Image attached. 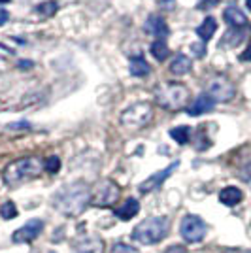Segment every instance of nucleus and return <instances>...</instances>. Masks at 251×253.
I'll list each match as a JSON object with an SVG mask.
<instances>
[{
    "label": "nucleus",
    "instance_id": "5",
    "mask_svg": "<svg viewBox=\"0 0 251 253\" xmlns=\"http://www.w3.org/2000/svg\"><path fill=\"white\" fill-rule=\"evenodd\" d=\"M153 119V108L147 102H136V104L128 106L125 112L121 114V125L130 128V130H138Z\"/></svg>",
    "mask_w": 251,
    "mask_h": 253
},
{
    "label": "nucleus",
    "instance_id": "35",
    "mask_svg": "<svg viewBox=\"0 0 251 253\" xmlns=\"http://www.w3.org/2000/svg\"><path fill=\"white\" fill-rule=\"evenodd\" d=\"M8 2H11V0H0V4H8Z\"/></svg>",
    "mask_w": 251,
    "mask_h": 253
},
{
    "label": "nucleus",
    "instance_id": "25",
    "mask_svg": "<svg viewBox=\"0 0 251 253\" xmlns=\"http://www.w3.org/2000/svg\"><path fill=\"white\" fill-rule=\"evenodd\" d=\"M59 169H61V159L59 157H49L47 161H43V170H47L49 174H55V172H59Z\"/></svg>",
    "mask_w": 251,
    "mask_h": 253
},
{
    "label": "nucleus",
    "instance_id": "14",
    "mask_svg": "<svg viewBox=\"0 0 251 253\" xmlns=\"http://www.w3.org/2000/svg\"><path fill=\"white\" fill-rule=\"evenodd\" d=\"M223 17H225V21L229 23L232 29H240V27H246V25H248V17H246V13H244L238 6H229V8H225Z\"/></svg>",
    "mask_w": 251,
    "mask_h": 253
},
{
    "label": "nucleus",
    "instance_id": "31",
    "mask_svg": "<svg viewBox=\"0 0 251 253\" xmlns=\"http://www.w3.org/2000/svg\"><path fill=\"white\" fill-rule=\"evenodd\" d=\"M10 19V15H8V11L4 10V8H0V27L4 25V23Z\"/></svg>",
    "mask_w": 251,
    "mask_h": 253
},
{
    "label": "nucleus",
    "instance_id": "30",
    "mask_svg": "<svg viewBox=\"0 0 251 253\" xmlns=\"http://www.w3.org/2000/svg\"><path fill=\"white\" fill-rule=\"evenodd\" d=\"M240 61H251V40L248 43V47H246V51L240 55Z\"/></svg>",
    "mask_w": 251,
    "mask_h": 253
},
{
    "label": "nucleus",
    "instance_id": "1",
    "mask_svg": "<svg viewBox=\"0 0 251 253\" xmlns=\"http://www.w3.org/2000/svg\"><path fill=\"white\" fill-rule=\"evenodd\" d=\"M91 204V191L84 181H76L70 185H64L53 197V206L64 215H80Z\"/></svg>",
    "mask_w": 251,
    "mask_h": 253
},
{
    "label": "nucleus",
    "instance_id": "13",
    "mask_svg": "<svg viewBox=\"0 0 251 253\" xmlns=\"http://www.w3.org/2000/svg\"><path fill=\"white\" fill-rule=\"evenodd\" d=\"M213 106H215V100L208 95V93H202L195 98V102L187 108V114L193 117L197 116H202V114H206V112H211L213 110Z\"/></svg>",
    "mask_w": 251,
    "mask_h": 253
},
{
    "label": "nucleus",
    "instance_id": "4",
    "mask_svg": "<svg viewBox=\"0 0 251 253\" xmlns=\"http://www.w3.org/2000/svg\"><path fill=\"white\" fill-rule=\"evenodd\" d=\"M168 231H170L168 217H149L134 227L132 238L144 246H153V244L161 242L163 238H167Z\"/></svg>",
    "mask_w": 251,
    "mask_h": 253
},
{
    "label": "nucleus",
    "instance_id": "17",
    "mask_svg": "<svg viewBox=\"0 0 251 253\" xmlns=\"http://www.w3.org/2000/svg\"><path fill=\"white\" fill-rule=\"evenodd\" d=\"M191 66H193V63H191V59H189L187 55H178L170 63V72L174 76H185L191 72Z\"/></svg>",
    "mask_w": 251,
    "mask_h": 253
},
{
    "label": "nucleus",
    "instance_id": "12",
    "mask_svg": "<svg viewBox=\"0 0 251 253\" xmlns=\"http://www.w3.org/2000/svg\"><path fill=\"white\" fill-rule=\"evenodd\" d=\"M144 31L153 34V36H157V40H165L168 36V32H170V29H168L167 21L161 15H149L146 25H144Z\"/></svg>",
    "mask_w": 251,
    "mask_h": 253
},
{
    "label": "nucleus",
    "instance_id": "28",
    "mask_svg": "<svg viewBox=\"0 0 251 253\" xmlns=\"http://www.w3.org/2000/svg\"><path fill=\"white\" fill-rule=\"evenodd\" d=\"M240 176H242V179H244L246 183H250V185H251V163L246 167V169H242Z\"/></svg>",
    "mask_w": 251,
    "mask_h": 253
},
{
    "label": "nucleus",
    "instance_id": "7",
    "mask_svg": "<svg viewBox=\"0 0 251 253\" xmlns=\"http://www.w3.org/2000/svg\"><path fill=\"white\" fill-rule=\"evenodd\" d=\"M179 231H181V236H183L185 242L197 244V242H202V240H204L208 227H206V223H204L202 217L191 213V215H185V217H183Z\"/></svg>",
    "mask_w": 251,
    "mask_h": 253
},
{
    "label": "nucleus",
    "instance_id": "20",
    "mask_svg": "<svg viewBox=\"0 0 251 253\" xmlns=\"http://www.w3.org/2000/svg\"><path fill=\"white\" fill-rule=\"evenodd\" d=\"M151 55L157 59V61H165L168 55H170V49H168V45L165 40H155V42L151 43Z\"/></svg>",
    "mask_w": 251,
    "mask_h": 253
},
{
    "label": "nucleus",
    "instance_id": "33",
    "mask_svg": "<svg viewBox=\"0 0 251 253\" xmlns=\"http://www.w3.org/2000/svg\"><path fill=\"white\" fill-rule=\"evenodd\" d=\"M19 66H21V68H31L32 63H31V61H21V63H19Z\"/></svg>",
    "mask_w": 251,
    "mask_h": 253
},
{
    "label": "nucleus",
    "instance_id": "27",
    "mask_svg": "<svg viewBox=\"0 0 251 253\" xmlns=\"http://www.w3.org/2000/svg\"><path fill=\"white\" fill-rule=\"evenodd\" d=\"M191 49H193V55H195V57H199V59H202V57L206 55V45H204V42L193 43V45H191Z\"/></svg>",
    "mask_w": 251,
    "mask_h": 253
},
{
    "label": "nucleus",
    "instance_id": "26",
    "mask_svg": "<svg viewBox=\"0 0 251 253\" xmlns=\"http://www.w3.org/2000/svg\"><path fill=\"white\" fill-rule=\"evenodd\" d=\"M112 253H140L136 248L128 246V244H115L112 248Z\"/></svg>",
    "mask_w": 251,
    "mask_h": 253
},
{
    "label": "nucleus",
    "instance_id": "22",
    "mask_svg": "<svg viewBox=\"0 0 251 253\" xmlns=\"http://www.w3.org/2000/svg\"><path fill=\"white\" fill-rule=\"evenodd\" d=\"M57 10H59V2L57 0H47V2H42V4L36 6V11L43 17H51V15L57 13Z\"/></svg>",
    "mask_w": 251,
    "mask_h": 253
},
{
    "label": "nucleus",
    "instance_id": "23",
    "mask_svg": "<svg viewBox=\"0 0 251 253\" xmlns=\"http://www.w3.org/2000/svg\"><path fill=\"white\" fill-rule=\"evenodd\" d=\"M242 40H244V32H242L240 29H230V31L225 34V38H223V45L234 47V45H238Z\"/></svg>",
    "mask_w": 251,
    "mask_h": 253
},
{
    "label": "nucleus",
    "instance_id": "3",
    "mask_svg": "<svg viewBox=\"0 0 251 253\" xmlns=\"http://www.w3.org/2000/svg\"><path fill=\"white\" fill-rule=\"evenodd\" d=\"M155 100L161 108L170 110V112H179L183 110L189 102V89L179 82H170V84H161L155 89Z\"/></svg>",
    "mask_w": 251,
    "mask_h": 253
},
{
    "label": "nucleus",
    "instance_id": "29",
    "mask_svg": "<svg viewBox=\"0 0 251 253\" xmlns=\"http://www.w3.org/2000/svg\"><path fill=\"white\" fill-rule=\"evenodd\" d=\"M165 253H187V250H185L183 246H179V244H174V246H170Z\"/></svg>",
    "mask_w": 251,
    "mask_h": 253
},
{
    "label": "nucleus",
    "instance_id": "18",
    "mask_svg": "<svg viewBox=\"0 0 251 253\" xmlns=\"http://www.w3.org/2000/svg\"><path fill=\"white\" fill-rule=\"evenodd\" d=\"M215 31H217V21H215L213 17H206V19L202 21V25L197 29V36L206 43L208 40H211V36L215 34Z\"/></svg>",
    "mask_w": 251,
    "mask_h": 253
},
{
    "label": "nucleus",
    "instance_id": "6",
    "mask_svg": "<svg viewBox=\"0 0 251 253\" xmlns=\"http://www.w3.org/2000/svg\"><path fill=\"white\" fill-rule=\"evenodd\" d=\"M119 185L112 179H102L91 191V204L96 208H110L119 201Z\"/></svg>",
    "mask_w": 251,
    "mask_h": 253
},
{
    "label": "nucleus",
    "instance_id": "8",
    "mask_svg": "<svg viewBox=\"0 0 251 253\" xmlns=\"http://www.w3.org/2000/svg\"><path fill=\"white\" fill-rule=\"evenodd\" d=\"M208 95L215 102H229L234 96V85L225 76H215L208 85Z\"/></svg>",
    "mask_w": 251,
    "mask_h": 253
},
{
    "label": "nucleus",
    "instance_id": "11",
    "mask_svg": "<svg viewBox=\"0 0 251 253\" xmlns=\"http://www.w3.org/2000/svg\"><path fill=\"white\" fill-rule=\"evenodd\" d=\"M178 167H179V163H172V165H170V167H167L165 170H159L157 174L149 176L146 181H142V183H140V187H138V189H140V193H149V191L161 187V183H163L167 178H170V174L178 169Z\"/></svg>",
    "mask_w": 251,
    "mask_h": 253
},
{
    "label": "nucleus",
    "instance_id": "9",
    "mask_svg": "<svg viewBox=\"0 0 251 253\" xmlns=\"http://www.w3.org/2000/svg\"><path fill=\"white\" fill-rule=\"evenodd\" d=\"M43 231V221L42 219H31L29 223H25L21 229L11 234V240L15 244H23V242H32L36 240Z\"/></svg>",
    "mask_w": 251,
    "mask_h": 253
},
{
    "label": "nucleus",
    "instance_id": "32",
    "mask_svg": "<svg viewBox=\"0 0 251 253\" xmlns=\"http://www.w3.org/2000/svg\"><path fill=\"white\" fill-rule=\"evenodd\" d=\"M223 253H251V252H248V250H227V252Z\"/></svg>",
    "mask_w": 251,
    "mask_h": 253
},
{
    "label": "nucleus",
    "instance_id": "19",
    "mask_svg": "<svg viewBox=\"0 0 251 253\" xmlns=\"http://www.w3.org/2000/svg\"><path fill=\"white\" fill-rule=\"evenodd\" d=\"M149 64L147 61L144 59V55H136V57H132L130 59V74L134 76V78H144V76L149 74Z\"/></svg>",
    "mask_w": 251,
    "mask_h": 253
},
{
    "label": "nucleus",
    "instance_id": "2",
    "mask_svg": "<svg viewBox=\"0 0 251 253\" xmlns=\"http://www.w3.org/2000/svg\"><path fill=\"white\" fill-rule=\"evenodd\" d=\"M43 170V163L36 157H25L11 163L4 170V181L10 187H17L29 179L38 178Z\"/></svg>",
    "mask_w": 251,
    "mask_h": 253
},
{
    "label": "nucleus",
    "instance_id": "24",
    "mask_svg": "<svg viewBox=\"0 0 251 253\" xmlns=\"http://www.w3.org/2000/svg\"><path fill=\"white\" fill-rule=\"evenodd\" d=\"M0 215H2L4 219H13V217L17 215L15 204H13V202H4V204L0 206Z\"/></svg>",
    "mask_w": 251,
    "mask_h": 253
},
{
    "label": "nucleus",
    "instance_id": "16",
    "mask_svg": "<svg viewBox=\"0 0 251 253\" xmlns=\"http://www.w3.org/2000/svg\"><path fill=\"white\" fill-rule=\"evenodd\" d=\"M242 199H244V193H242L238 187H225V189H221L219 193V201L221 204H225V206H229V208H232V206H236V204H240Z\"/></svg>",
    "mask_w": 251,
    "mask_h": 253
},
{
    "label": "nucleus",
    "instance_id": "21",
    "mask_svg": "<svg viewBox=\"0 0 251 253\" xmlns=\"http://www.w3.org/2000/svg\"><path fill=\"white\" fill-rule=\"evenodd\" d=\"M170 136L174 138L178 144H187L189 138H191V128H189L187 125H181V126H176V128H172L170 130Z\"/></svg>",
    "mask_w": 251,
    "mask_h": 253
},
{
    "label": "nucleus",
    "instance_id": "34",
    "mask_svg": "<svg viewBox=\"0 0 251 253\" xmlns=\"http://www.w3.org/2000/svg\"><path fill=\"white\" fill-rule=\"evenodd\" d=\"M246 6H248V10L251 11V0H246Z\"/></svg>",
    "mask_w": 251,
    "mask_h": 253
},
{
    "label": "nucleus",
    "instance_id": "15",
    "mask_svg": "<svg viewBox=\"0 0 251 253\" xmlns=\"http://www.w3.org/2000/svg\"><path fill=\"white\" fill-rule=\"evenodd\" d=\"M138 211H140V202H138L136 199H126V201L115 210V217L121 219V221H128V219H132V217L136 215Z\"/></svg>",
    "mask_w": 251,
    "mask_h": 253
},
{
    "label": "nucleus",
    "instance_id": "10",
    "mask_svg": "<svg viewBox=\"0 0 251 253\" xmlns=\"http://www.w3.org/2000/svg\"><path fill=\"white\" fill-rule=\"evenodd\" d=\"M102 252H104V242L98 236H93V234H87V236L78 238L72 246V253H102Z\"/></svg>",
    "mask_w": 251,
    "mask_h": 253
}]
</instances>
